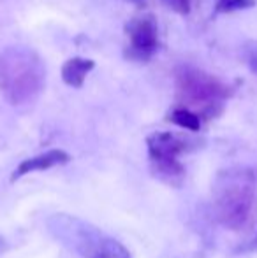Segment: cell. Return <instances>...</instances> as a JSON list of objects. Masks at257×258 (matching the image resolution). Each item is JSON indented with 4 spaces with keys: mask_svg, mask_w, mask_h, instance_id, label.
<instances>
[{
    "mask_svg": "<svg viewBox=\"0 0 257 258\" xmlns=\"http://www.w3.org/2000/svg\"><path fill=\"white\" fill-rule=\"evenodd\" d=\"M250 4H252V0H220L219 9L231 11V9H238V7H247V6H250Z\"/></svg>",
    "mask_w": 257,
    "mask_h": 258,
    "instance_id": "10",
    "label": "cell"
},
{
    "mask_svg": "<svg viewBox=\"0 0 257 258\" xmlns=\"http://www.w3.org/2000/svg\"><path fill=\"white\" fill-rule=\"evenodd\" d=\"M169 121L182 126V128L192 130V132L201 128V116H199L197 112H194L192 109H187V107L175 109V111L169 114Z\"/></svg>",
    "mask_w": 257,
    "mask_h": 258,
    "instance_id": "9",
    "label": "cell"
},
{
    "mask_svg": "<svg viewBox=\"0 0 257 258\" xmlns=\"http://www.w3.org/2000/svg\"><path fill=\"white\" fill-rule=\"evenodd\" d=\"M178 88L185 100L202 107H212L227 95V86L222 81L195 69H182Z\"/></svg>",
    "mask_w": 257,
    "mask_h": 258,
    "instance_id": "4",
    "label": "cell"
},
{
    "mask_svg": "<svg viewBox=\"0 0 257 258\" xmlns=\"http://www.w3.org/2000/svg\"><path fill=\"white\" fill-rule=\"evenodd\" d=\"M254 246H257V237L254 239Z\"/></svg>",
    "mask_w": 257,
    "mask_h": 258,
    "instance_id": "13",
    "label": "cell"
},
{
    "mask_svg": "<svg viewBox=\"0 0 257 258\" xmlns=\"http://www.w3.org/2000/svg\"><path fill=\"white\" fill-rule=\"evenodd\" d=\"M257 181L248 167L220 170L213 181V213L219 223L229 230H243L255 209Z\"/></svg>",
    "mask_w": 257,
    "mask_h": 258,
    "instance_id": "1",
    "label": "cell"
},
{
    "mask_svg": "<svg viewBox=\"0 0 257 258\" xmlns=\"http://www.w3.org/2000/svg\"><path fill=\"white\" fill-rule=\"evenodd\" d=\"M151 170L164 183L180 186L185 179V167L180 156L194 148V141L176 132H155L146 139Z\"/></svg>",
    "mask_w": 257,
    "mask_h": 258,
    "instance_id": "3",
    "label": "cell"
},
{
    "mask_svg": "<svg viewBox=\"0 0 257 258\" xmlns=\"http://www.w3.org/2000/svg\"><path fill=\"white\" fill-rule=\"evenodd\" d=\"M71 162V156L69 153H65L64 150H49L42 155L32 156V158H27L18 165V169L13 172L11 176V181H18L20 177L27 176L30 172H37V170H48L53 169L57 165H64V163Z\"/></svg>",
    "mask_w": 257,
    "mask_h": 258,
    "instance_id": "5",
    "label": "cell"
},
{
    "mask_svg": "<svg viewBox=\"0 0 257 258\" xmlns=\"http://www.w3.org/2000/svg\"><path fill=\"white\" fill-rule=\"evenodd\" d=\"M93 61L86 58H71L64 63L62 67V78L69 86H81L85 81L86 74L93 69Z\"/></svg>",
    "mask_w": 257,
    "mask_h": 258,
    "instance_id": "7",
    "label": "cell"
},
{
    "mask_svg": "<svg viewBox=\"0 0 257 258\" xmlns=\"http://www.w3.org/2000/svg\"><path fill=\"white\" fill-rule=\"evenodd\" d=\"M2 248H4V239L0 237V251H2Z\"/></svg>",
    "mask_w": 257,
    "mask_h": 258,
    "instance_id": "12",
    "label": "cell"
},
{
    "mask_svg": "<svg viewBox=\"0 0 257 258\" xmlns=\"http://www.w3.org/2000/svg\"><path fill=\"white\" fill-rule=\"evenodd\" d=\"M44 78V63L34 49L9 46L0 54V90L9 104L25 105L37 99Z\"/></svg>",
    "mask_w": 257,
    "mask_h": 258,
    "instance_id": "2",
    "label": "cell"
},
{
    "mask_svg": "<svg viewBox=\"0 0 257 258\" xmlns=\"http://www.w3.org/2000/svg\"><path fill=\"white\" fill-rule=\"evenodd\" d=\"M245 56H247L248 67L252 69V72L257 74V44H250L245 51Z\"/></svg>",
    "mask_w": 257,
    "mask_h": 258,
    "instance_id": "11",
    "label": "cell"
},
{
    "mask_svg": "<svg viewBox=\"0 0 257 258\" xmlns=\"http://www.w3.org/2000/svg\"><path fill=\"white\" fill-rule=\"evenodd\" d=\"M88 258H132L130 251L117 239H111L108 235H102L99 239V242L95 244V248L92 249V253Z\"/></svg>",
    "mask_w": 257,
    "mask_h": 258,
    "instance_id": "8",
    "label": "cell"
},
{
    "mask_svg": "<svg viewBox=\"0 0 257 258\" xmlns=\"http://www.w3.org/2000/svg\"><path fill=\"white\" fill-rule=\"evenodd\" d=\"M129 37H130V48L137 54H150L157 46V30L153 23L144 18L134 20L127 27Z\"/></svg>",
    "mask_w": 257,
    "mask_h": 258,
    "instance_id": "6",
    "label": "cell"
}]
</instances>
